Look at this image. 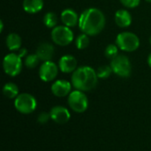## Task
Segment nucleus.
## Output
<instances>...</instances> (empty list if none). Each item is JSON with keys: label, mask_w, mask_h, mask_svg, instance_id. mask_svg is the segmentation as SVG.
<instances>
[{"label": "nucleus", "mask_w": 151, "mask_h": 151, "mask_svg": "<svg viewBox=\"0 0 151 151\" xmlns=\"http://www.w3.org/2000/svg\"><path fill=\"white\" fill-rule=\"evenodd\" d=\"M105 22L104 12L97 8L90 7L81 12L78 25L82 33L89 36H96L104 30Z\"/></svg>", "instance_id": "f257e3e1"}, {"label": "nucleus", "mask_w": 151, "mask_h": 151, "mask_svg": "<svg viewBox=\"0 0 151 151\" xmlns=\"http://www.w3.org/2000/svg\"><path fill=\"white\" fill-rule=\"evenodd\" d=\"M72 85L78 90L86 92L94 89L97 85L96 71L90 66H80L72 74Z\"/></svg>", "instance_id": "f03ea898"}, {"label": "nucleus", "mask_w": 151, "mask_h": 151, "mask_svg": "<svg viewBox=\"0 0 151 151\" xmlns=\"http://www.w3.org/2000/svg\"><path fill=\"white\" fill-rule=\"evenodd\" d=\"M115 42L119 50L126 52L135 51L140 47L139 37L132 32L119 33L116 37Z\"/></svg>", "instance_id": "7ed1b4c3"}, {"label": "nucleus", "mask_w": 151, "mask_h": 151, "mask_svg": "<svg viewBox=\"0 0 151 151\" xmlns=\"http://www.w3.org/2000/svg\"><path fill=\"white\" fill-rule=\"evenodd\" d=\"M113 73L119 77L128 78L132 73V65L129 58L125 55L119 54L113 59L111 60L110 64Z\"/></svg>", "instance_id": "20e7f679"}, {"label": "nucleus", "mask_w": 151, "mask_h": 151, "mask_svg": "<svg viewBox=\"0 0 151 151\" xmlns=\"http://www.w3.org/2000/svg\"><path fill=\"white\" fill-rule=\"evenodd\" d=\"M22 58L14 52L7 54L3 60V68L4 73L12 77L19 75L22 70Z\"/></svg>", "instance_id": "39448f33"}, {"label": "nucleus", "mask_w": 151, "mask_h": 151, "mask_svg": "<svg viewBox=\"0 0 151 151\" xmlns=\"http://www.w3.org/2000/svg\"><path fill=\"white\" fill-rule=\"evenodd\" d=\"M16 110L22 114H30L37 107L36 99L28 93L19 94L14 100Z\"/></svg>", "instance_id": "423d86ee"}, {"label": "nucleus", "mask_w": 151, "mask_h": 151, "mask_svg": "<svg viewBox=\"0 0 151 151\" xmlns=\"http://www.w3.org/2000/svg\"><path fill=\"white\" fill-rule=\"evenodd\" d=\"M74 35L71 27L65 25L57 26L52 28L51 39L54 43L59 46H67L73 41Z\"/></svg>", "instance_id": "0eeeda50"}, {"label": "nucleus", "mask_w": 151, "mask_h": 151, "mask_svg": "<svg viewBox=\"0 0 151 151\" xmlns=\"http://www.w3.org/2000/svg\"><path fill=\"white\" fill-rule=\"evenodd\" d=\"M68 104L70 108L78 113H82L88 107V99L85 93L81 90H73L68 96Z\"/></svg>", "instance_id": "6e6552de"}, {"label": "nucleus", "mask_w": 151, "mask_h": 151, "mask_svg": "<svg viewBox=\"0 0 151 151\" xmlns=\"http://www.w3.org/2000/svg\"><path fill=\"white\" fill-rule=\"evenodd\" d=\"M58 70V65L51 60L42 62L39 68V77L44 82L52 81L57 78Z\"/></svg>", "instance_id": "1a4fd4ad"}, {"label": "nucleus", "mask_w": 151, "mask_h": 151, "mask_svg": "<svg viewBox=\"0 0 151 151\" xmlns=\"http://www.w3.org/2000/svg\"><path fill=\"white\" fill-rule=\"evenodd\" d=\"M50 119L55 123L59 124V125L67 123L71 118V114L68 109H66L64 106H59V105L54 106L53 108H51L50 111Z\"/></svg>", "instance_id": "9d476101"}, {"label": "nucleus", "mask_w": 151, "mask_h": 151, "mask_svg": "<svg viewBox=\"0 0 151 151\" xmlns=\"http://www.w3.org/2000/svg\"><path fill=\"white\" fill-rule=\"evenodd\" d=\"M78 62L75 57L72 55H64L58 61V68L64 73H73L78 67Z\"/></svg>", "instance_id": "9b49d317"}, {"label": "nucleus", "mask_w": 151, "mask_h": 151, "mask_svg": "<svg viewBox=\"0 0 151 151\" xmlns=\"http://www.w3.org/2000/svg\"><path fill=\"white\" fill-rule=\"evenodd\" d=\"M72 84L66 80H58L51 85V92L58 97L69 96L72 92Z\"/></svg>", "instance_id": "f8f14e48"}, {"label": "nucleus", "mask_w": 151, "mask_h": 151, "mask_svg": "<svg viewBox=\"0 0 151 151\" xmlns=\"http://www.w3.org/2000/svg\"><path fill=\"white\" fill-rule=\"evenodd\" d=\"M35 54L38 56L41 61H50L52 59L54 55V47L50 42H41L36 48Z\"/></svg>", "instance_id": "ddd939ff"}, {"label": "nucleus", "mask_w": 151, "mask_h": 151, "mask_svg": "<svg viewBox=\"0 0 151 151\" xmlns=\"http://www.w3.org/2000/svg\"><path fill=\"white\" fill-rule=\"evenodd\" d=\"M61 21L63 24L68 27H73L79 24V19L80 16H78L77 12L70 8L65 9L60 15Z\"/></svg>", "instance_id": "4468645a"}, {"label": "nucleus", "mask_w": 151, "mask_h": 151, "mask_svg": "<svg viewBox=\"0 0 151 151\" xmlns=\"http://www.w3.org/2000/svg\"><path fill=\"white\" fill-rule=\"evenodd\" d=\"M115 19V22L116 24L122 28L127 27L131 25L132 23V15L130 14V12L126 10V9H120L118 10L115 13L114 16Z\"/></svg>", "instance_id": "2eb2a0df"}, {"label": "nucleus", "mask_w": 151, "mask_h": 151, "mask_svg": "<svg viewBox=\"0 0 151 151\" xmlns=\"http://www.w3.org/2000/svg\"><path fill=\"white\" fill-rule=\"evenodd\" d=\"M22 5L26 12L35 14L42 10L44 3L43 0H24Z\"/></svg>", "instance_id": "dca6fc26"}, {"label": "nucleus", "mask_w": 151, "mask_h": 151, "mask_svg": "<svg viewBox=\"0 0 151 151\" xmlns=\"http://www.w3.org/2000/svg\"><path fill=\"white\" fill-rule=\"evenodd\" d=\"M21 37L16 33H11L6 37V46L11 51H18L21 48Z\"/></svg>", "instance_id": "f3484780"}, {"label": "nucleus", "mask_w": 151, "mask_h": 151, "mask_svg": "<svg viewBox=\"0 0 151 151\" xmlns=\"http://www.w3.org/2000/svg\"><path fill=\"white\" fill-rule=\"evenodd\" d=\"M3 93L4 95L10 99H15L19 94V88L15 83L12 82H8L4 84L3 88Z\"/></svg>", "instance_id": "a211bd4d"}, {"label": "nucleus", "mask_w": 151, "mask_h": 151, "mask_svg": "<svg viewBox=\"0 0 151 151\" xmlns=\"http://www.w3.org/2000/svg\"><path fill=\"white\" fill-rule=\"evenodd\" d=\"M42 21L45 27H47L48 28H54L55 27H57L58 24V16L55 12H49L44 14Z\"/></svg>", "instance_id": "6ab92c4d"}, {"label": "nucleus", "mask_w": 151, "mask_h": 151, "mask_svg": "<svg viewBox=\"0 0 151 151\" xmlns=\"http://www.w3.org/2000/svg\"><path fill=\"white\" fill-rule=\"evenodd\" d=\"M89 35L82 33L75 40V46L78 50H84L89 45Z\"/></svg>", "instance_id": "aec40b11"}, {"label": "nucleus", "mask_w": 151, "mask_h": 151, "mask_svg": "<svg viewBox=\"0 0 151 151\" xmlns=\"http://www.w3.org/2000/svg\"><path fill=\"white\" fill-rule=\"evenodd\" d=\"M40 58H38V56L35 53V54H29L25 58V61L24 64L27 68L33 69L35 67H36L38 65V64L40 63Z\"/></svg>", "instance_id": "412c9836"}, {"label": "nucleus", "mask_w": 151, "mask_h": 151, "mask_svg": "<svg viewBox=\"0 0 151 151\" xmlns=\"http://www.w3.org/2000/svg\"><path fill=\"white\" fill-rule=\"evenodd\" d=\"M112 73H113V71H112L111 65H106L99 66L96 70V74H97L98 79H103V80L109 78Z\"/></svg>", "instance_id": "4be33fe9"}, {"label": "nucleus", "mask_w": 151, "mask_h": 151, "mask_svg": "<svg viewBox=\"0 0 151 151\" xmlns=\"http://www.w3.org/2000/svg\"><path fill=\"white\" fill-rule=\"evenodd\" d=\"M119 47L117 46V44H113V43H111L109 45H107V47L105 48L104 50V55L110 58L111 60L113 59L115 57H117L119 55Z\"/></svg>", "instance_id": "5701e85b"}, {"label": "nucleus", "mask_w": 151, "mask_h": 151, "mask_svg": "<svg viewBox=\"0 0 151 151\" xmlns=\"http://www.w3.org/2000/svg\"><path fill=\"white\" fill-rule=\"evenodd\" d=\"M120 2L125 7L132 9L137 7L140 4L141 0H120Z\"/></svg>", "instance_id": "b1692460"}, {"label": "nucleus", "mask_w": 151, "mask_h": 151, "mask_svg": "<svg viewBox=\"0 0 151 151\" xmlns=\"http://www.w3.org/2000/svg\"><path fill=\"white\" fill-rule=\"evenodd\" d=\"M50 119V113L43 111V112H41V113L38 115V117H37V121H38V123L43 125V124H46V123L49 121Z\"/></svg>", "instance_id": "393cba45"}, {"label": "nucleus", "mask_w": 151, "mask_h": 151, "mask_svg": "<svg viewBox=\"0 0 151 151\" xmlns=\"http://www.w3.org/2000/svg\"><path fill=\"white\" fill-rule=\"evenodd\" d=\"M17 54H18L21 58H26V57L27 56V50L26 48H20V49L17 51Z\"/></svg>", "instance_id": "a878e982"}, {"label": "nucleus", "mask_w": 151, "mask_h": 151, "mask_svg": "<svg viewBox=\"0 0 151 151\" xmlns=\"http://www.w3.org/2000/svg\"><path fill=\"white\" fill-rule=\"evenodd\" d=\"M147 62H148L149 66L151 68V53L149 55V57H148V60H147Z\"/></svg>", "instance_id": "bb28decb"}, {"label": "nucleus", "mask_w": 151, "mask_h": 151, "mask_svg": "<svg viewBox=\"0 0 151 151\" xmlns=\"http://www.w3.org/2000/svg\"><path fill=\"white\" fill-rule=\"evenodd\" d=\"M0 32H3V29H4V23H3V20H0Z\"/></svg>", "instance_id": "cd10ccee"}, {"label": "nucleus", "mask_w": 151, "mask_h": 151, "mask_svg": "<svg viewBox=\"0 0 151 151\" xmlns=\"http://www.w3.org/2000/svg\"><path fill=\"white\" fill-rule=\"evenodd\" d=\"M150 42L151 43V35H150Z\"/></svg>", "instance_id": "c85d7f7f"}, {"label": "nucleus", "mask_w": 151, "mask_h": 151, "mask_svg": "<svg viewBox=\"0 0 151 151\" xmlns=\"http://www.w3.org/2000/svg\"><path fill=\"white\" fill-rule=\"evenodd\" d=\"M147 2H150V3H151V0H146Z\"/></svg>", "instance_id": "c756f323"}]
</instances>
